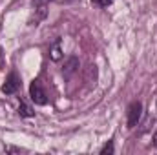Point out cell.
I'll use <instances>...</instances> for the list:
<instances>
[{
  "mask_svg": "<svg viewBox=\"0 0 157 155\" xmlns=\"http://www.w3.org/2000/svg\"><path fill=\"white\" fill-rule=\"evenodd\" d=\"M18 113H20V117H33L35 115V112L26 104V102H20V108H18Z\"/></svg>",
  "mask_w": 157,
  "mask_h": 155,
  "instance_id": "cell-6",
  "label": "cell"
},
{
  "mask_svg": "<svg viewBox=\"0 0 157 155\" xmlns=\"http://www.w3.org/2000/svg\"><path fill=\"white\" fill-rule=\"evenodd\" d=\"M48 2H49V0H33V4H35V6H39V7H44Z\"/></svg>",
  "mask_w": 157,
  "mask_h": 155,
  "instance_id": "cell-10",
  "label": "cell"
},
{
  "mask_svg": "<svg viewBox=\"0 0 157 155\" xmlns=\"http://www.w3.org/2000/svg\"><path fill=\"white\" fill-rule=\"evenodd\" d=\"M141 115H143V104L139 100H133L128 106V128L137 126V122L141 120Z\"/></svg>",
  "mask_w": 157,
  "mask_h": 155,
  "instance_id": "cell-2",
  "label": "cell"
},
{
  "mask_svg": "<svg viewBox=\"0 0 157 155\" xmlns=\"http://www.w3.org/2000/svg\"><path fill=\"white\" fill-rule=\"evenodd\" d=\"M95 6H99V7H108L110 4H113V0H91Z\"/></svg>",
  "mask_w": 157,
  "mask_h": 155,
  "instance_id": "cell-7",
  "label": "cell"
},
{
  "mask_svg": "<svg viewBox=\"0 0 157 155\" xmlns=\"http://www.w3.org/2000/svg\"><path fill=\"white\" fill-rule=\"evenodd\" d=\"M154 146L157 148V131H155V135H154Z\"/></svg>",
  "mask_w": 157,
  "mask_h": 155,
  "instance_id": "cell-11",
  "label": "cell"
},
{
  "mask_svg": "<svg viewBox=\"0 0 157 155\" xmlns=\"http://www.w3.org/2000/svg\"><path fill=\"white\" fill-rule=\"evenodd\" d=\"M77 68H78V60L75 59V57H70V59H68V62H66V64H64V68H62V73L68 77V75H71Z\"/></svg>",
  "mask_w": 157,
  "mask_h": 155,
  "instance_id": "cell-4",
  "label": "cell"
},
{
  "mask_svg": "<svg viewBox=\"0 0 157 155\" xmlns=\"http://www.w3.org/2000/svg\"><path fill=\"white\" fill-rule=\"evenodd\" d=\"M6 152H13V153H20L22 150H20V148H15V146H6Z\"/></svg>",
  "mask_w": 157,
  "mask_h": 155,
  "instance_id": "cell-9",
  "label": "cell"
},
{
  "mask_svg": "<svg viewBox=\"0 0 157 155\" xmlns=\"http://www.w3.org/2000/svg\"><path fill=\"white\" fill-rule=\"evenodd\" d=\"M49 53H51V55H49L51 60H59V59H60V53H62V51H60V40H55V44L51 46V51H49Z\"/></svg>",
  "mask_w": 157,
  "mask_h": 155,
  "instance_id": "cell-5",
  "label": "cell"
},
{
  "mask_svg": "<svg viewBox=\"0 0 157 155\" xmlns=\"http://www.w3.org/2000/svg\"><path fill=\"white\" fill-rule=\"evenodd\" d=\"M18 88H20V77L17 73H9V77L6 78V84L2 86V93L13 95V93L18 91Z\"/></svg>",
  "mask_w": 157,
  "mask_h": 155,
  "instance_id": "cell-3",
  "label": "cell"
},
{
  "mask_svg": "<svg viewBox=\"0 0 157 155\" xmlns=\"http://www.w3.org/2000/svg\"><path fill=\"white\" fill-rule=\"evenodd\" d=\"M29 97H31V100H33L35 104H39V106L48 104V93H46V88H44V84L40 82L39 78L31 82V86H29Z\"/></svg>",
  "mask_w": 157,
  "mask_h": 155,
  "instance_id": "cell-1",
  "label": "cell"
},
{
  "mask_svg": "<svg viewBox=\"0 0 157 155\" xmlns=\"http://www.w3.org/2000/svg\"><path fill=\"white\" fill-rule=\"evenodd\" d=\"M113 152H115V148H113V142H108V144H106V146L101 150V153H102V155H104V153H113Z\"/></svg>",
  "mask_w": 157,
  "mask_h": 155,
  "instance_id": "cell-8",
  "label": "cell"
}]
</instances>
